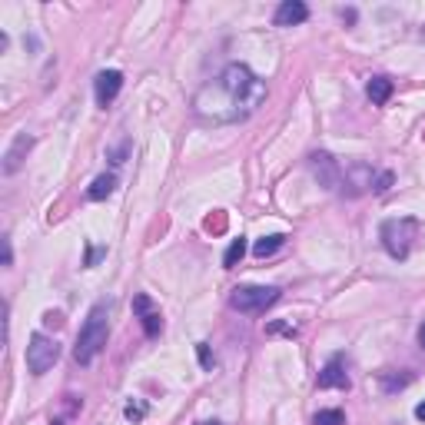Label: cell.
Returning a JSON list of instances; mask_svg holds the SVG:
<instances>
[{
    "label": "cell",
    "instance_id": "6da1fadb",
    "mask_svg": "<svg viewBox=\"0 0 425 425\" xmlns=\"http://www.w3.org/2000/svg\"><path fill=\"white\" fill-rule=\"evenodd\" d=\"M266 103V83L246 63H229L212 83L196 93L193 113L206 123H236Z\"/></svg>",
    "mask_w": 425,
    "mask_h": 425
},
{
    "label": "cell",
    "instance_id": "7a4b0ae2",
    "mask_svg": "<svg viewBox=\"0 0 425 425\" xmlns=\"http://www.w3.org/2000/svg\"><path fill=\"white\" fill-rule=\"evenodd\" d=\"M107 346V306L97 302L93 309H90L87 323L80 325V336H76V346H74V359L80 365H90L100 349Z\"/></svg>",
    "mask_w": 425,
    "mask_h": 425
},
{
    "label": "cell",
    "instance_id": "3957f363",
    "mask_svg": "<svg viewBox=\"0 0 425 425\" xmlns=\"http://www.w3.org/2000/svg\"><path fill=\"white\" fill-rule=\"evenodd\" d=\"M419 239L415 220H386L382 223V246L389 250L392 259H405L412 252V243Z\"/></svg>",
    "mask_w": 425,
    "mask_h": 425
},
{
    "label": "cell",
    "instance_id": "277c9868",
    "mask_svg": "<svg viewBox=\"0 0 425 425\" xmlns=\"http://www.w3.org/2000/svg\"><path fill=\"white\" fill-rule=\"evenodd\" d=\"M273 302H279V289L276 286H236L233 296H229V306L246 316L266 313Z\"/></svg>",
    "mask_w": 425,
    "mask_h": 425
},
{
    "label": "cell",
    "instance_id": "5b68a950",
    "mask_svg": "<svg viewBox=\"0 0 425 425\" xmlns=\"http://www.w3.org/2000/svg\"><path fill=\"white\" fill-rule=\"evenodd\" d=\"M57 359H60V346L50 336L34 332L30 336V346H27V369L34 375H43V372H50Z\"/></svg>",
    "mask_w": 425,
    "mask_h": 425
},
{
    "label": "cell",
    "instance_id": "8992f818",
    "mask_svg": "<svg viewBox=\"0 0 425 425\" xmlns=\"http://www.w3.org/2000/svg\"><path fill=\"white\" fill-rule=\"evenodd\" d=\"M313 173H316V180L323 183L325 189H339L342 187V170L336 166V160L329 156V153H313Z\"/></svg>",
    "mask_w": 425,
    "mask_h": 425
},
{
    "label": "cell",
    "instance_id": "52a82bcc",
    "mask_svg": "<svg viewBox=\"0 0 425 425\" xmlns=\"http://www.w3.org/2000/svg\"><path fill=\"white\" fill-rule=\"evenodd\" d=\"M120 87H123V74H120V70H103V74H97V80H93L97 103H100V107H110V103L116 100Z\"/></svg>",
    "mask_w": 425,
    "mask_h": 425
},
{
    "label": "cell",
    "instance_id": "ba28073f",
    "mask_svg": "<svg viewBox=\"0 0 425 425\" xmlns=\"http://www.w3.org/2000/svg\"><path fill=\"white\" fill-rule=\"evenodd\" d=\"M319 389H349V375H346V363L342 356H332L319 372Z\"/></svg>",
    "mask_w": 425,
    "mask_h": 425
},
{
    "label": "cell",
    "instance_id": "9c48e42d",
    "mask_svg": "<svg viewBox=\"0 0 425 425\" xmlns=\"http://www.w3.org/2000/svg\"><path fill=\"white\" fill-rule=\"evenodd\" d=\"M309 17V7L302 4V0H286V4H279V11H276V27H296L302 24Z\"/></svg>",
    "mask_w": 425,
    "mask_h": 425
},
{
    "label": "cell",
    "instance_id": "30bf717a",
    "mask_svg": "<svg viewBox=\"0 0 425 425\" xmlns=\"http://www.w3.org/2000/svg\"><path fill=\"white\" fill-rule=\"evenodd\" d=\"M34 147V137H27V133H20V137L13 140V147L7 150V156H4V173H17L20 170V163H24V153Z\"/></svg>",
    "mask_w": 425,
    "mask_h": 425
},
{
    "label": "cell",
    "instance_id": "8fae6325",
    "mask_svg": "<svg viewBox=\"0 0 425 425\" xmlns=\"http://www.w3.org/2000/svg\"><path fill=\"white\" fill-rule=\"evenodd\" d=\"M365 93H369V100H372L375 107H382V103H389V97H392V80H389V76H372V80L365 83Z\"/></svg>",
    "mask_w": 425,
    "mask_h": 425
},
{
    "label": "cell",
    "instance_id": "7c38bea8",
    "mask_svg": "<svg viewBox=\"0 0 425 425\" xmlns=\"http://www.w3.org/2000/svg\"><path fill=\"white\" fill-rule=\"evenodd\" d=\"M113 189H116V176H113V173H103V176H97V180L90 183L87 196H90L93 203H97V200H107V196H110Z\"/></svg>",
    "mask_w": 425,
    "mask_h": 425
},
{
    "label": "cell",
    "instance_id": "4fadbf2b",
    "mask_svg": "<svg viewBox=\"0 0 425 425\" xmlns=\"http://www.w3.org/2000/svg\"><path fill=\"white\" fill-rule=\"evenodd\" d=\"M283 243H286V236H263L259 243H256V246H252V252H256L259 259H266V256H273V252L279 250Z\"/></svg>",
    "mask_w": 425,
    "mask_h": 425
},
{
    "label": "cell",
    "instance_id": "5bb4252c",
    "mask_svg": "<svg viewBox=\"0 0 425 425\" xmlns=\"http://www.w3.org/2000/svg\"><path fill=\"white\" fill-rule=\"evenodd\" d=\"M243 256H246V239L239 236V239H233V243H229V250H226V256H223V266H226V269H233V266H236Z\"/></svg>",
    "mask_w": 425,
    "mask_h": 425
},
{
    "label": "cell",
    "instance_id": "9a60e30c",
    "mask_svg": "<svg viewBox=\"0 0 425 425\" xmlns=\"http://www.w3.org/2000/svg\"><path fill=\"white\" fill-rule=\"evenodd\" d=\"M313 425H346V415L339 409H323V412H316Z\"/></svg>",
    "mask_w": 425,
    "mask_h": 425
},
{
    "label": "cell",
    "instance_id": "2e32d148",
    "mask_svg": "<svg viewBox=\"0 0 425 425\" xmlns=\"http://www.w3.org/2000/svg\"><path fill=\"white\" fill-rule=\"evenodd\" d=\"M143 319V329H147V336H156L163 329V319H160V313H147V316H140Z\"/></svg>",
    "mask_w": 425,
    "mask_h": 425
},
{
    "label": "cell",
    "instance_id": "e0dca14e",
    "mask_svg": "<svg viewBox=\"0 0 425 425\" xmlns=\"http://www.w3.org/2000/svg\"><path fill=\"white\" fill-rule=\"evenodd\" d=\"M143 415H147V405H143V402H130V405H126V419H130V422H140Z\"/></svg>",
    "mask_w": 425,
    "mask_h": 425
},
{
    "label": "cell",
    "instance_id": "ac0fdd59",
    "mask_svg": "<svg viewBox=\"0 0 425 425\" xmlns=\"http://www.w3.org/2000/svg\"><path fill=\"white\" fill-rule=\"evenodd\" d=\"M196 352H200V363H203V369H210V372H212V365H216V359H212V356H210V346H206V342H200V346H196Z\"/></svg>",
    "mask_w": 425,
    "mask_h": 425
},
{
    "label": "cell",
    "instance_id": "d6986e66",
    "mask_svg": "<svg viewBox=\"0 0 425 425\" xmlns=\"http://www.w3.org/2000/svg\"><path fill=\"white\" fill-rule=\"evenodd\" d=\"M133 309H137L140 316H147L150 313V296H137V299H133Z\"/></svg>",
    "mask_w": 425,
    "mask_h": 425
},
{
    "label": "cell",
    "instance_id": "ffe728a7",
    "mask_svg": "<svg viewBox=\"0 0 425 425\" xmlns=\"http://www.w3.org/2000/svg\"><path fill=\"white\" fill-rule=\"evenodd\" d=\"M13 263V250H11V239L4 236V266H11Z\"/></svg>",
    "mask_w": 425,
    "mask_h": 425
},
{
    "label": "cell",
    "instance_id": "44dd1931",
    "mask_svg": "<svg viewBox=\"0 0 425 425\" xmlns=\"http://www.w3.org/2000/svg\"><path fill=\"white\" fill-rule=\"evenodd\" d=\"M415 419H419V422H425V402H419V405H415Z\"/></svg>",
    "mask_w": 425,
    "mask_h": 425
},
{
    "label": "cell",
    "instance_id": "7402d4cb",
    "mask_svg": "<svg viewBox=\"0 0 425 425\" xmlns=\"http://www.w3.org/2000/svg\"><path fill=\"white\" fill-rule=\"evenodd\" d=\"M419 342H422V349H425V325L419 329Z\"/></svg>",
    "mask_w": 425,
    "mask_h": 425
},
{
    "label": "cell",
    "instance_id": "603a6c76",
    "mask_svg": "<svg viewBox=\"0 0 425 425\" xmlns=\"http://www.w3.org/2000/svg\"><path fill=\"white\" fill-rule=\"evenodd\" d=\"M200 425H220V422H200Z\"/></svg>",
    "mask_w": 425,
    "mask_h": 425
}]
</instances>
